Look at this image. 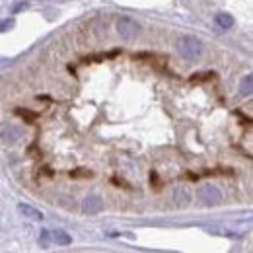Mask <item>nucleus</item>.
I'll list each match as a JSON object with an SVG mask.
<instances>
[{"label": "nucleus", "instance_id": "8", "mask_svg": "<svg viewBox=\"0 0 253 253\" xmlns=\"http://www.w3.org/2000/svg\"><path fill=\"white\" fill-rule=\"evenodd\" d=\"M214 24H216L220 30H230V28L234 26V18H232L230 14H226V12H220V14L214 16Z\"/></svg>", "mask_w": 253, "mask_h": 253}, {"label": "nucleus", "instance_id": "10", "mask_svg": "<svg viewBox=\"0 0 253 253\" xmlns=\"http://www.w3.org/2000/svg\"><path fill=\"white\" fill-rule=\"evenodd\" d=\"M252 92H253V76L252 74H246L244 80L240 82V94L248 97V95H252Z\"/></svg>", "mask_w": 253, "mask_h": 253}, {"label": "nucleus", "instance_id": "6", "mask_svg": "<svg viewBox=\"0 0 253 253\" xmlns=\"http://www.w3.org/2000/svg\"><path fill=\"white\" fill-rule=\"evenodd\" d=\"M173 201H175L177 207H187L191 201L189 191L185 189V187H177V189L173 191Z\"/></svg>", "mask_w": 253, "mask_h": 253}, {"label": "nucleus", "instance_id": "7", "mask_svg": "<svg viewBox=\"0 0 253 253\" xmlns=\"http://www.w3.org/2000/svg\"><path fill=\"white\" fill-rule=\"evenodd\" d=\"M18 211H20V214H24V216H28V218H32V220H43V212H39L37 209H33L30 205H18Z\"/></svg>", "mask_w": 253, "mask_h": 253}, {"label": "nucleus", "instance_id": "2", "mask_svg": "<svg viewBox=\"0 0 253 253\" xmlns=\"http://www.w3.org/2000/svg\"><path fill=\"white\" fill-rule=\"evenodd\" d=\"M115 28H117L119 37H121V39H125V41H132V39H136V37H138V33H140V24H138L136 20L128 18V16H119V18H117Z\"/></svg>", "mask_w": 253, "mask_h": 253}, {"label": "nucleus", "instance_id": "4", "mask_svg": "<svg viewBox=\"0 0 253 253\" xmlns=\"http://www.w3.org/2000/svg\"><path fill=\"white\" fill-rule=\"evenodd\" d=\"M24 136V128L20 125H14V123H6V125L0 126V140L8 146L20 142Z\"/></svg>", "mask_w": 253, "mask_h": 253}, {"label": "nucleus", "instance_id": "5", "mask_svg": "<svg viewBox=\"0 0 253 253\" xmlns=\"http://www.w3.org/2000/svg\"><path fill=\"white\" fill-rule=\"evenodd\" d=\"M82 211L86 214H97L103 211V199L99 195H88L84 201H82Z\"/></svg>", "mask_w": 253, "mask_h": 253}, {"label": "nucleus", "instance_id": "1", "mask_svg": "<svg viewBox=\"0 0 253 253\" xmlns=\"http://www.w3.org/2000/svg\"><path fill=\"white\" fill-rule=\"evenodd\" d=\"M177 53L181 59L185 61H199L201 55H203V41L195 35H185V37H179L177 41Z\"/></svg>", "mask_w": 253, "mask_h": 253}, {"label": "nucleus", "instance_id": "3", "mask_svg": "<svg viewBox=\"0 0 253 253\" xmlns=\"http://www.w3.org/2000/svg\"><path fill=\"white\" fill-rule=\"evenodd\" d=\"M197 201L203 205V207H216L222 203V193L216 185H201L197 189Z\"/></svg>", "mask_w": 253, "mask_h": 253}, {"label": "nucleus", "instance_id": "9", "mask_svg": "<svg viewBox=\"0 0 253 253\" xmlns=\"http://www.w3.org/2000/svg\"><path fill=\"white\" fill-rule=\"evenodd\" d=\"M51 242H55L57 246H68L72 244V238L63 230H57V232H51Z\"/></svg>", "mask_w": 253, "mask_h": 253}, {"label": "nucleus", "instance_id": "11", "mask_svg": "<svg viewBox=\"0 0 253 253\" xmlns=\"http://www.w3.org/2000/svg\"><path fill=\"white\" fill-rule=\"evenodd\" d=\"M39 244H41L43 248H49V244H51V232H49V230H43V232H41Z\"/></svg>", "mask_w": 253, "mask_h": 253}]
</instances>
